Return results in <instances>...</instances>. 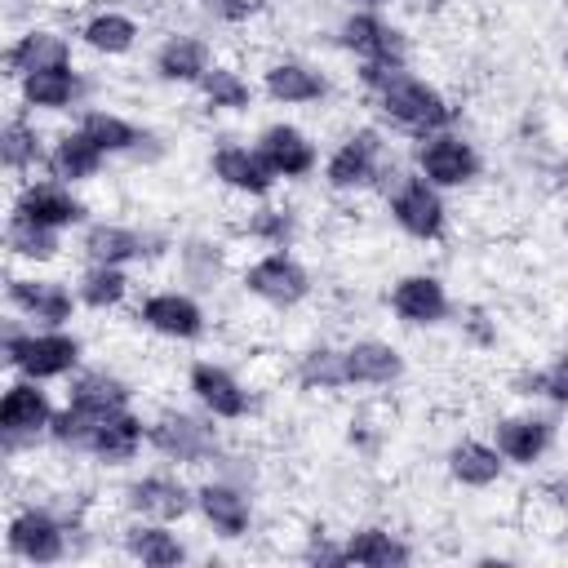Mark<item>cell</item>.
I'll return each mask as SVG.
<instances>
[{"instance_id":"cell-2","label":"cell","mask_w":568,"mask_h":568,"mask_svg":"<svg viewBox=\"0 0 568 568\" xmlns=\"http://www.w3.org/2000/svg\"><path fill=\"white\" fill-rule=\"evenodd\" d=\"M4 359H9V368H18L31 382H49V377H67L80 364V342L62 328L9 333L4 337Z\"/></svg>"},{"instance_id":"cell-29","label":"cell","mask_w":568,"mask_h":568,"mask_svg":"<svg viewBox=\"0 0 568 568\" xmlns=\"http://www.w3.org/2000/svg\"><path fill=\"white\" fill-rule=\"evenodd\" d=\"M448 475L466 488H488L501 479V453L479 439H462L448 448Z\"/></svg>"},{"instance_id":"cell-26","label":"cell","mask_w":568,"mask_h":568,"mask_svg":"<svg viewBox=\"0 0 568 568\" xmlns=\"http://www.w3.org/2000/svg\"><path fill=\"white\" fill-rule=\"evenodd\" d=\"M550 448V422L541 417H506L497 422V453L515 466H532Z\"/></svg>"},{"instance_id":"cell-6","label":"cell","mask_w":568,"mask_h":568,"mask_svg":"<svg viewBox=\"0 0 568 568\" xmlns=\"http://www.w3.org/2000/svg\"><path fill=\"white\" fill-rule=\"evenodd\" d=\"M342 49H351L359 62H386V67H404L408 62V40L404 31H395L390 22H382L373 9H359L342 22Z\"/></svg>"},{"instance_id":"cell-16","label":"cell","mask_w":568,"mask_h":568,"mask_svg":"<svg viewBox=\"0 0 568 568\" xmlns=\"http://www.w3.org/2000/svg\"><path fill=\"white\" fill-rule=\"evenodd\" d=\"M390 311L404 324H439L448 315V293L435 275H404L390 288Z\"/></svg>"},{"instance_id":"cell-19","label":"cell","mask_w":568,"mask_h":568,"mask_svg":"<svg viewBox=\"0 0 568 568\" xmlns=\"http://www.w3.org/2000/svg\"><path fill=\"white\" fill-rule=\"evenodd\" d=\"M195 506H200V515L209 519L213 532H222V537H244L248 532L253 510H248V497L235 484H222V479L200 484L195 488Z\"/></svg>"},{"instance_id":"cell-21","label":"cell","mask_w":568,"mask_h":568,"mask_svg":"<svg viewBox=\"0 0 568 568\" xmlns=\"http://www.w3.org/2000/svg\"><path fill=\"white\" fill-rule=\"evenodd\" d=\"M62 62H71V44L58 31H27L4 49V71L18 80L44 67H62Z\"/></svg>"},{"instance_id":"cell-31","label":"cell","mask_w":568,"mask_h":568,"mask_svg":"<svg viewBox=\"0 0 568 568\" xmlns=\"http://www.w3.org/2000/svg\"><path fill=\"white\" fill-rule=\"evenodd\" d=\"M342 559L346 564H364V568H395L408 559V546L386 532V528H359L342 541Z\"/></svg>"},{"instance_id":"cell-12","label":"cell","mask_w":568,"mask_h":568,"mask_svg":"<svg viewBox=\"0 0 568 568\" xmlns=\"http://www.w3.org/2000/svg\"><path fill=\"white\" fill-rule=\"evenodd\" d=\"M9 302L27 320H36L44 328H62L71 320V311H75V297L58 280H27V275H13L9 280Z\"/></svg>"},{"instance_id":"cell-36","label":"cell","mask_w":568,"mask_h":568,"mask_svg":"<svg viewBox=\"0 0 568 568\" xmlns=\"http://www.w3.org/2000/svg\"><path fill=\"white\" fill-rule=\"evenodd\" d=\"M124 293H129V275H124L120 266H102V262H93V266L84 271V280H80V302L93 306V311L120 306Z\"/></svg>"},{"instance_id":"cell-9","label":"cell","mask_w":568,"mask_h":568,"mask_svg":"<svg viewBox=\"0 0 568 568\" xmlns=\"http://www.w3.org/2000/svg\"><path fill=\"white\" fill-rule=\"evenodd\" d=\"M377 173H382V133L377 129L351 133L328 155V169H324V178H328L333 191H359V186L377 182Z\"/></svg>"},{"instance_id":"cell-3","label":"cell","mask_w":568,"mask_h":568,"mask_svg":"<svg viewBox=\"0 0 568 568\" xmlns=\"http://www.w3.org/2000/svg\"><path fill=\"white\" fill-rule=\"evenodd\" d=\"M390 217H395L399 231H408L413 240H439L448 209H444L435 182H426L422 173H399V178H395V191H390Z\"/></svg>"},{"instance_id":"cell-34","label":"cell","mask_w":568,"mask_h":568,"mask_svg":"<svg viewBox=\"0 0 568 568\" xmlns=\"http://www.w3.org/2000/svg\"><path fill=\"white\" fill-rule=\"evenodd\" d=\"M102 417H106V413H98V408H89V404L71 399L67 408H58V413H53L49 435H53L62 448H84V453H89V439H93V430H98V422H102Z\"/></svg>"},{"instance_id":"cell-39","label":"cell","mask_w":568,"mask_h":568,"mask_svg":"<svg viewBox=\"0 0 568 568\" xmlns=\"http://www.w3.org/2000/svg\"><path fill=\"white\" fill-rule=\"evenodd\" d=\"M80 129H84L106 155H115V151H133V146L142 142V133H138L124 115H111V111H89V115L80 120Z\"/></svg>"},{"instance_id":"cell-40","label":"cell","mask_w":568,"mask_h":568,"mask_svg":"<svg viewBox=\"0 0 568 568\" xmlns=\"http://www.w3.org/2000/svg\"><path fill=\"white\" fill-rule=\"evenodd\" d=\"M0 155H4V169L9 173H22L40 160V138L27 120H9L4 133H0Z\"/></svg>"},{"instance_id":"cell-42","label":"cell","mask_w":568,"mask_h":568,"mask_svg":"<svg viewBox=\"0 0 568 568\" xmlns=\"http://www.w3.org/2000/svg\"><path fill=\"white\" fill-rule=\"evenodd\" d=\"M524 386H528L524 395H546V399H555V404H568V355H559L550 368L524 377Z\"/></svg>"},{"instance_id":"cell-45","label":"cell","mask_w":568,"mask_h":568,"mask_svg":"<svg viewBox=\"0 0 568 568\" xmlns=\"http://www.w3.org/2000/svg\"><path fill=\"white\" fill-rule=\"evenodd\" d=\"M351 4H359V9H382V4H390V0H351Z\"/></svg>"},{"instance_id":"cell-38","label":"cell","mask_w":568,"mask_h":568,"mask_svg":"<svg viewBox=\"0 0 568 568\" xmlns=\"http://www.w3.org/2000/svg\"><path fill=\"white\" fill-rule=\"evenodd\" d=\"M200 89H204V102L217 106V111H244L248 98H253L248 80L240 71H231V67H209L204 80H200Z\"/></svg>"},{"instance_id":"cell-13","label":"cell","mask_w":568,"mask_h":568,"mask_svg":"<svg viewBox=\"0 0 568 568\" xmlns=\"http://www.w3.org/2000/svg\"><path fill=\"white\" fill-rule=\"evenodd\" d=\"M13 213H18V217H31V222H40V226L62 231V226H75V222L84 217V204H80L62 182H31V186L18 191Z\"/></svg>"},{"instance_id":"cell-17","label":"cell","mask_w":568,"mask_h":568,"mask_svg":"<svg viewBox=\"0 0 568 568\" xmlns=\"http://www.w3.org/2000/svg\"><path fill=\"white\" fill-rule=\"evenodd\" d=\"M138 320H142L146 328L164 333V337H178V342L204 333V311H200L186 293H151V297L138 306Z\"/></svg>"},{"instance_id":"cell-27","label":"cell","mask_w":568,"mask_h":568,"mask_svg":"<svg viewBox=\"0 0 568 568\" xmlns=\"http://www.w3.org/2000/svg\"><path fill=\"white\" fill-rule=\"evenodd\" d=\"M266 93L275 98V102H288V106H302V102H320L324 98V75L315 71V67H306V62H275V67H266Z\"/></svg>"},{"instance_id":"cell-35","label":"cell","mask_w":568,"mask_h":568,"mask_svg":"<svg viewBox=\"0 0 568 568\" xmlns=\"http://www.w3.org/2000/svg\"><path fill=\"white\" fill-rule=\"evenodd\" d=\"M129 386L120 382V377H111V373H80L75 377V386H71V399H80V404H89V408H98V413H115V408H129Z\"/></svg>"},{"instance_id":"cell-4","label":"cell","mask_w":568,"mask_h":568,"mask_svg":"<svg viewBox=\"0 0 568 568\" xmlns=\"http://www.w3.org/2000/svg\"><path fill=\"white\" fill-rule=\"evenodd\" d=\"M417 169L435 186H466L479 173V155H475V146L466 138L439 129V133H426L417 142Z\"/></svg>"},{"instance_id":"cell-44","label":"cell","mask_w":568,"mask_h":568,"mask_svg":"<svg viewBox=\"0 0 568 568\" xmlns=\"http://www.w3.org/2000/svg\"><path fill=\"white\" fill-rule=\"evenodd\" d=\"M546 497L559 506V510H568V475H559V479H550L546 484Z\"/></svg>"},{"instance_id":"cell-41","label":"cell","mask_w":568,"mask_h":568,"mask_svg":"<svg viewBox=\"0 0 568 568\" xmlns=\"http://www.w3.org/2000/svg\"><path fill=\"white\" fill-rule=\"evenodd\" d=\"M248 235L262 240V244H271V248H284L293 240V213L288 209H257L248 217Z\"/></svg>"},{"instance_id":"cell-7","label":"cell","mask_w":568,"mask_h":568,"mask_svg":"<svg viewBox=\"0 0 568 568\" xmlns=\"http://www.w3.org/2000/svg\"><path fill=\"white\" fill-rule=\"evenodd\" d=\"M9 555L22 559V564H58L67 555V528L49 515V510H18L9 519Z\"/></svg>"},{"instance_id":"cell-32","label":"cell","mask_w":568,"mask_h":568,"mask_svg":"<svg viewBox=\"0 0 568 568\" xmlns=\"http://www.w3.org/2000/svg\"><path fill=\"white\" fill-rule=\"evenodd\" d=\"M80 40L93 49V53H106V58H115V53H129L133 44H138V22L129 18V13H93L84 27H80Z\"/></svg>"},{"instance_id":"cell-37","label":"cell","mask_w":568,"mask_h":568,"mask_svg":"<svg viewBox=\"0 0 568 568\" xmlns=\"http://www.w3.org/2000/svg\"><path fill=\"white\" fill-rule=\"evenodd\" d=\"M297 382L306 390H333V386H346V355L342 351H328V346H315L297 359Z\"/></svg>"},{"instance_id":"cell-30","label":"cell","mask_w":568,"mask_h":568,"mask_svg":"<svg viewBox=\"0 0 568 568\" xmlns=\"http://www.w3.org/2000/svg\"><path fill=\"white\" fill-rule=\"evenodd\" d=\"M124 550H129L133 559L151 564V568H173V564H182V559H186V546H182V541H178L160 519L124 528Z\"/></svg>"},{"instance_id":"cell-22","label":"cell","mask_w":568,"mask_h":568,"mask_svg":"<svg viewBox=\"0 0 568 568\" xmlns=\"http://www.w3.org/2000/svg\"><path fill=\"white\" fill-rule=\"evenodd\" d=\"M102 160H106V151H102L84 129H71V133H62V138L53 142V151H49V173H53L58 182H84V178H93V173L102 169Z\"/></svg>"},{"instance_id":"cell-10","label":"cell","mask_w":568,"mask_h":568,"mask_svg":"<svg viewBox=\"0 0 568 568\" xmlns=\"http://www.w3.org/2000/svg\"><path fill=\"white\" fill-rule=\"evenodd\" d=\"M53 422V404L40 390V382L22 377L4 390L0 399V430H4V448H18V439H36L40 430H49Z\"/></svg>"},{"instance_id":"cell-18","label":"cell","mask_w":568,"mask_h":568,"mask_svg":"<svg viewBox=\"0 0 568 568\" xmlns=\"http://www.w3.org/2000/svg\"><path fill=\"white\" fill-rule=\"evenodd\" d=\"M142 439H146L142 417H133L129 408H115V413H106V417L98 422V430H93V439H89V453H93L102 466H124V462L138 457Z\"/></svg>"},{"instance_id":"cell-46","label":"cell","mask_w":568,"mask_h":568,"mask_svg":"<svg viewBox=\"0 0 568 568\" xmlns=\"http://www.w3.org/2000/svg\"><path fill=\"white\" fill-rule=\"evenodd\" d=\"M564 235H568V222H564Z\"/></svg>"},{"instance_id":"cell-14","label":"cell","mask_w":568,"mask_h":568,"mask_svg":"<svg viewBox=\"0 0 568 568\" xmlns=\"http://www.w3.org/2000/svg\"><path fill=\"white\" fill-rule=\"evenodd\" d=\"M124 501H129L133 515L160 519V524L182 519V515L191 510V493H186V484H178L173 475H142V479H133V484L124 488Z\"/></svg>"},{"instance_id":"cell-25","label":"cell","mask_w":568,"mask_h":568,"mask_svg":"<svg viewBox=\"0 0 568 568\" xmlns=\"http://www.w3.org/2000/svg\"><path fill=\"white\" fill-rule=\"evenodd\" d=\"M80 75L71 71V62L62 67H44V71H31L22 75V102L27 106H40V111H62L80 98Z\"/></svg>"},{"instance_id":"cell-11","label":"cell","mask_w":568,"mask_h":568,"mask_svg":"<svg viewBox=\"0 0 568 568\" xmlns=\"http://www.w3.org/2000/svg\"><path fill=\"white\" fill-rule=\"evenodd\" d=\"M191 395L213 413V417H222V422H240L248 408H253V395L235 382V373H226L222 364H213V359H200V364H191Z\"/></svg>"},{"instance_id":"cell-1","label":"cell","mask_w":568,"mask_h":568,"mask_svg":"<svg viewBox=\"0 0 568 568\" xmlns=\"http://www.w3.org/2000/svg\"><path fill=\"white\" fill-rule=\"evenodd\" d=\"M373 98H377V106H382V115L390 124H399V129H408L417 138L439 133V129L453 124V106L444 102V93L435 84L408 75V71H395L382 89H373Z\"/></svg>"},{"instance_id":"cell-8","label":"cell","mask_w":568,"mask_h":568,"mask_svg":"<svg viewBox=\"0 0 568 568\" xmlns=\"http://www.w3.org/2000/svg\"><path fill=\"white\" fill-rule=\"evenodd\" d=\"M244 288L271 306H297L311 293V275L288 253H266L244 271Z\"/></svg>"},{"instance_id":"cell-23","label":"cell","mask_w":568,"mask_h":568,"mask_svg":"<svg viewBox=\"0 0 568 568\" xmlns=\"http://www.w3.org/2000/svg\"><path fill=\"white\" fill-rule=\"evenodd\" d=\"M346 355V382H359V386H390L399 373H404V359L390 342H355L342 351Z\"/></svg>"},{"instance_id":"cell-20","label":"cell","mask_w":568,"mask_h":568,"mask_svg":"<svg viewBox=\"0 0 568 568\" xmlns=\"http://www.w3.org/2000/svg\"><path fill=\"white\" fill-rule=\"evenodd\" d=\"M213 178L226 182L231 191H244V195H266L275 186V173L271 164L257 155V146H217L213 151Z\"/></svg>"},{"instance_id":"cell-33","label":"cell","mask_w":568,"mask_h":568,"mask_svg":"<svg viewBox=\"0 0 568 568\" xmlns=\"http://www.w3.org/2000/svg\"><path fill=\"white\" fill-rule=\"evenodd\" d=\"M4 240H9V248L18 253V257H27V262H49V257H58V231L53 226H40V222H31V217H9V231H4Z\"/></svg>"},{"instance_id":"cell-43","label":"cell","mask_w":568,"mask_h":568,"mask_svg":"<svg viewBox=\"0 0 568 568\" xmlns=\"http://www.w3.org/2000/svg\"><path fill=\"white\" fill-rule=\"evenodd\" d=\"M195 4L213 18H222V22H248L262 9V0H195Z\"/></svg>"},{"instance_id":"cell-15","label":"cell","mask_w":568,"mask_h":568,"mask_svg":"<svg viewBox=\"0 0 568 568\" xmlns=\"http://www.w3.org/2000/svg\"><path fill=\"white\" fill-rule=\"evenodd\" d=\"M257 155L271 164L275 178H306L315 169V142L293 124H271L257 138Z\"/></svg>"},{"instance_id":"cell-28","label":"cell","mask_w":568,"mask_h":568,"mask_svg":"<svg viewBox=\"0 0 568 568\" xmlns=\"http://www.w3.org/2000/svg\"><path fill=\"white\" fill-rule=\"evenodd\" d=\"M80 248L89 253V262L124 266V262H133V257H142V253H146V240H142L138 231H129V226L98 222V226H89V231H84V244H80Z\"/></svg>"},{"instance_id":"cell-5","label":"cell","mask_w":568,"mask_h":568,"mask_svg":"<svg viewBox=\"0 0 568 568\" xmlns=\"http://www.w3.org/2000/svg\"><path fill=\"white\" fill-rule=\"evenodd\" d=\"M146 439L155 453H164L169 462H186V466H200L217 453V435L213 426L186 417V413H160L151 426H146Z\"/></svg>"},{"instance_id":"cell-24","label":"cell","mask_w":568,"mask_h":568,"mask_svg":"<svg viewBox=\"0 0 568 568\" xmlns=\"http://www.w3.org/2000/svg\"><path fill=\"white\" fill-rule=\"evenodd\" d=\"M155 71L169 84H200L209 71V44L200 36H169L155 53Z\"/></svg>"}]
</instances>
